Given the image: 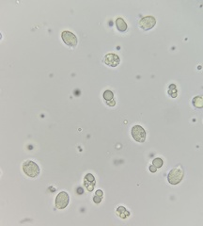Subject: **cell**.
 <instances>
[{
    "instance_id": "13",
    "label": "cell",
    "mask_w": 203,
    "mask_h": 226,
    "mask_svg": "<svg viewBox=\"0 0 203 226\" xmlns=\"http://www.w3.org/2000/svg\"><path fill=\"white\" fill-rule=\"evenodd\" d=\"M164 162H163V159L160 158V157H157V158H154L152 160V165L155 166L156 168H161L163 166Z\"/></svg>"
},
{
    "instance_id": "7",
    "label": "cell",
    "mask_w": 203,
    "mask_h": 226,
    "mask_svg": "<svg viewBox=\"0 0 203 226\" xmlns=\"http://www.w3.org/2000/svg\"><path fill=\"white\" fill-rule=\"evenodd\" d=\"M104 62L110 66V67H117L120 62V57L117 55V54H114V53H109V54H106L104 58Z\"/></svg>"
},
{
    "instance_id": "16",
    "label": "cell",
    "mask_w": 203,
    "mask_h": 226,
    "mask_svg": "<svg viewBox=\"0 0 203 226\" xmlns=\"http://www.w3.org/2000/svg\"><path fill=\"white\" fill-rule=\"evenodd\" d=\"M95 194H96V195H98V196H101V197H103V195H104V192L102 191L101 190H96Z\"/></svg>"
},
{
    "instance_id": "18",
    "label": "cell",
    "mask_w": 203,
    "mask_h": 226,
    "mask_svg": "<svg viewBox=\"0 0 203 226\" xmlns=\"http://www.w3.org/2000/svg\"><path fill=\"white\" fill-rule=\"evenodd\" d=\"M76 192H77V194H83L84 193V190L82 188H78L77 190H76Z\"/></svg>"
},
{
    "instance_id": "12",
    "label": "cell",
    "mask_w": 203,
    "mask_h": 226,
    "mask_svg": "<svg viewBox=\"0 0 203 226\" xmlns=\"http://www.w3.org/2000/svg\"><path fill=\"white\" fill-rule=\"evenodd\" d=\"M104 98L106 101H110V100L114 99V94H113V93L111 92V90L107 89V90H106V92L104 93Z\"/></svg>"
},
{
    "instance_id": "10",
    "label": "cell",
    "mask_w": 203,
    "mask_h": 226,
    "mask_svg": "<svg viewBox=\"0 0 203 226\" xmlns=\"http://www.w3.org/2000/svg\"><path fill=\"white\" fill-rule=\"evenodd\" d=\"M117 214H118L121 219H126V218L130 215V213L127 211V209H126L125 207H123V206H120V207H118V209H117Z\"/></svg>"
},
{
    "instance_id": "3",
    "label": "cell",
    "mask_w": 203,
    "mask_h": 226,
    "mask_svg": "<svg viewBox=\"0 0 203 226\" xmlns=\"http://www.w3.org/2000/svg\"><path fill=\"white\" fill-rule=\"evenodd\" d=\"M131 134H132L133 139L139 143H142L146 141V136H147L146 131L144 130V128L141 125L133 126L132 130H131Z\"/></svg>"
},
{
    "instance_id": "6",
    "label": "cell",
    "mask_w": 203,
    "mask_h": 226,
    "mask_svg": "<svg viewBox=\"0 0 203 226\" xmlns=\"http://www.w3.org/2000/svg\"><path fill=\"white\" fill-rule=\"evenodd\" d=\"M69 204V194L66 191H60L56 198V207L58 209H64Z\"/></svg>"
},
{
    "instance_id": "11",
    "label": "cell",
    "mask_w": 203,
    "mask_h": 226,
    "mask_svg": "<svg viewBox=\"0 0 203 226\" xmlns=\"http://www.w3.org/2000/svg\"><path fill=\"white\" fill-rule=\"evenodd\" d=\"M193 104L196 108H202L203 107V100H202V97L201 96H196L194 99H193Z\"/></svg>"
},
{
    "instance_id": "17",
    "label": "cell",
    "mask_w": 203,
    "mask_h": 226,
    "mask_svg": "<svg viewBox=\"0 0 203 226\" xmlns=\"http://www.w3.org/2000/svg\"><path fill=\"white\" fill-rule=\"evenodd\" d=\"M106 102H107V104H108L109 106H111V107L115 106V104H116V102H115L114 99H112V100H110V101H106Z\"/></svg>"
},
{
    "instance_id": "5",
    "label": "cell",
    "mask_w": 203,
    "mask_h": 226,
    "mask_svg": "<svg viewBox=\"0 0 203 226\" xmlns=\"http://www.w3.org/2000/svg\"><path fill=\"white\" fill-rule=\"evenodd\" d=\"M61 39L64 43H66L70 47H75L77 45V37L71 31H63L61 33Z\"/></svg>"
},
{
    "instance_id": "4",
    "label": "cell",
    "mask_w": 203,
    "mask_h": 226,
    "mask_svg": "<svg viewBox=\"0 0 203 226\" xmlns=\"http://www.w3.org/2000/svg\"><path fill=\"white\" fill-rule=\"evenodd\" d=\"M155 25H156V19L151 15L144 16L139 20V26L143 30H149L152 27H154Z\"/></svg>"
},
{
    "instance_id": "8",
    "label": "cell",
    "mask_w": 203,
    "mask_h": 226,
    "mask_svg": "<svg viewBox=\"0 0 203 226\" xmlns=\"http://www.w3.org/2000/svg\"><path fill=\"white\" fill-rule=\"evenodd\" d=\"M95 184H96V182H95V178H94L93 174L87 173L84 178V185L87 188V190L88 191H92L94 190Z\"/></svg>"
},
{
    "instance_id": "15",
    "label": "cell",
    "mask_w": 203,
    "mask_h": 226,
    "mask_svg": "<svg viewBox=\"0 0 203 226\" xmlns=\"http://www.w3.org/2000/svg\"><path fill=\"white\" fill-rule=\"evenodd\" d=\"M149 171L151 172H155L157 171V168L155 166H153V165H151V166H149Z\"/></svg>"
},
{
    "instance_id": "2",
    "label": "cell",
    "mask_w": 203,
    "mask_h": 226,
    "mask_svg": "<svg viewBox=\"0 0 203 226\" xmlns=\"http://www.w3.org/2000/svg\"><path fill=\"white\" fill-rule=\"evenodd\" d=\"M183 175H184V171H182V169L174 168L169 171L168 175V180L171 185H177L182 180Z\"/></svg>"
},
{
    "instance_id": "1",
    "label": "cell",
    "mask_w": 203,
    "mask_h": 226,
    "mask_svg": "<svg viewBox=\"0 0 203 226\" xmlns=\"http://www.w3.org/2000/svg\"><path fill=\"white\" fill-rule=\"evenodd\" d=\"M23 171L29 177H37L40 174V168L37 163L32 160H26L23 164Z\"/></svg>"
},
{
    "instance_id": "9",
    "label": "cell",
    "mask_w": 203,
    "mask_h": 226,
    "mask_svg": "<svg viewBox=\"0 0 203 226\" xmlns=\"http://www.w3.org/2000/svg\"><path fill=\"white\" fill-rule=\"evenodd\" d=\"M116 26H117L118 30L120 32H125L127 30V24L124 21V19H122L120 17L116 19Z\"/></svg>"
},
{
    "instance_id": "14",
    "label": "cell",
    "mask_w": 203,
    "mask_h": 226,
    "mask_svg": "<svg viewBox=\"0 0 203 226\" xmlns=\"http://www.w3.org/2000/svg\"><path fill=\"white\" fill-rule=\"evenodd\" d=\"M102 199H103V197L98 196V195H96V194H95V196H94V198H93V201H94V203H95V204H100V203H101V201H102Z\"/></svg>"
}]
</instances>
